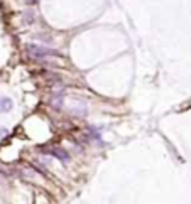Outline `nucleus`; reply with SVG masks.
<instances>
[{"instance_id":"1","label":"nucleus","mask_w":191,"mask_h":204,"mask_svg":"<svg viewBox=\"0 0 191 204\" xmlns=\"http://www.w3.org/2000/svg\"><path fill=\"white\" fill-rule=\"evenodd\" d=\"M29 54L34 56V58H44V56H49L52 54L49 49H44V47H39V46H29Z\"/></svg>"},{"instance_id":"2","label":"nucleus","mask_w":191,"mask_h":204,"mask_svg":"<svg viewBox=\"0 0 191 204\" xmlns=\"http://www.w3.org/2000/svg\"><path fill=\"white\" fill-rule=\"evenodd\" d=\"M12 110V100L10 98H2L0 100V111L2 113H7Z\"/></svg>"},{"instance_id":"3","label":"nucleus","mask_w":191,"mask_h":204,"mask_svg":"<svg viewBox=\"0 0 191 204\" xmlns=\"http://www.w3.org/2000/svg\"><path fill=\"white\" fill-rule=\"evenodd\" d=\"M48 152H49V153H52V155H58L63 162H66L68 159H70V157H68V153H64L63 150H59V149H51V150H48Z\"/></svg>"},{"instance_id":"4","label":"nucleus","mask_w":191,"mask_h":204,"mask_svg":"<svg viewBox=\"0 0 191 204\" xmlns=\"http://www.w3.org/2000/svg\"><path fill=\"white\" fill-rule=\"evenodd\" d=\"M5 132H7L5 128H0V135H5Z\"/></svg>"}]
</instances>
